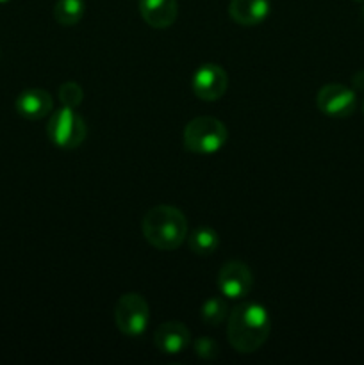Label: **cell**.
<instances>
[{
    "instance_id": "6da1fadb",
    "label": "cell",
    "mask_w": 364,
    "mask_h": 365,
    "mask_svg": "<svg viewBox=\"0 0 364 365\" xmlns=\"http://www.w3.org/2000/svg\"><path fill=\"white\" fill-rule=\"evenodd\" d=\"M270 314L259 303H243L228 316V342L238 353L257 351L270 337Z\"/></svg>"
},
{
    "instance_id": "7a4b0ae2",
    "label": "cell",
    "mask_w": 364,
    "mask_h": 365,
    "mask_svg": "<svg viewBox=\"0 0 364 365\" xmlns=\"http://www.w3.org/2000/svg\"><path fill=\"white\" fill-rule=\"evenodd\" d=\"M141 230L153 248L171 252L188 237V220L177 207L157 205L145 214Z\"/></svg>"
},
{
    "instance_id": "3957f363",
    "label": "cell",
    "mask_w": 364,
    "mask_h": 365,
    "mask_svg": "<svg viewBox=\"0 0 364 365\" xmlns=\"http://www.w3.org/2000/svg\"><path fill=\"white\" fill-rule=\"evenodd\" d=\"M228 130L220 120L213 116L193 118L184 128L182 141L191 153L213 155L227 145Z\"/></svg>"
},
{
    "instance_id": "277c9868",
    "label": "cell",
    "mask_w": 364,
    "mask_h": 365,
    "mask_svg": "<svg viewBox=\"0 0 364 365\" xmlns=\"http://www.w3.org/2000/svg\"><path fill=\"white\" fill-rule=\"evenodd\" d=\"M50 141L56 146L64 150H75L84 143L88 135L86 121L75 113V109L63 107V109L54 110L46 125Z\"/></svg>"
},
{
    "instance_id": "5b68a950",
    "label": "cell",
    "mask_w": 364,
    "mask_h": 365,
    "mask_svg": "<svg viewBox=\"0 0 364 365\" xmlns=\"http://www.w3.org/2000/svg\"><path fill=\"white\" fill-rule=\"evenodd\" d=\"M114 321L118 330L127 337H139L146 331L150 321L148 303L141 294L128 292L123 294L114 309Z\"/></svg>"
},
{
    "instance_id": "8992f818",
    "label": "cell",
    "mask_w": 364,
    "mask_h": 365,
    "mask_svg": "<svg viewBox=\"0 0 364 365\" xmlns=\"http://www.w3.org/2000/svg\"><path fill=\"white\" fill-rule=\"evenodd\" d=\"M218 287L225 298L241 299L252 292L253 274L250 267L241 260H231L223 264L218 274Z\"/></svg>"
},
{
    "instance_id": "52a82bcc",
    "label": "cell",
    "mask_w": 364,
    "mask_h": 365,
    "mask_svg": "<svg viewBox=\"0 0 364 365\" xmlns=\"http://www.w3.org/2000/svg\"><path fill=\"white\" fill-rule=\"evenodd\" d=\"M228 75L220 64H202L193 73V91L203 102H216L227 93Z\"/></svg>"
},
{
    "instance_id": "ba28073f",
    "label": "cell",
    "mask_w": 364,
    "mask_h": 365,
    "mask_svg": "<svg viewBox=\"0 0 364 365\" xmlns=\"http://www.w3.org/2000/svg\"><path fill=\"white\" fill-rule=\"evenodd\" d=\"M318 109L330 118H348L355 113V93L343 84H327L318 91Z\"/></svg>"
},
{
    "instance_id": "9c48e42d",
    "label": "cell",
    "mask_w": 364,
    "mask_h": 365,
    "mask_svg": "<svg viewBox=\"0 0 364 365\" xmlns=\"http://www.w3.org/2000/svg\"><path fill=\"white\" fill-rule=\"evenodd\" d=\"M191 344V334L188 327L178 321H168L159 324L153 331V346L164 355H178Z\"/></svg>"
},
{
    "instance_id": "30bf717a",
    "label": "cell",
    "mask_w": 364,
    "mask_h": 365,
    "mask_svg": "<svg viewBox=\"0 0 364 365\" xmlns=\"http://www.w3.org/2000/svg\"><path fill=\"white\" fill-rule=\"evenodd\" d=\"M14 106H16L18 114H20L21 118L36 121V120H43L45 116L52 114L54 100L49 91L34 88V89H27V91L20 93L16 102H14Z\"/></svg>"
},
{
    "instance_id": "8fae6325",
    "label": "cell",
    "mask_w": 364,
    "mask_h": 365,
    "mask_svg": "<svg viewBox=\"0 0 364 365\" xmlns=\"http://www.w3.org/2000/svg\"><path fill=\"white\" fill-rule=\"evenodd\" d=\"M139 14L153 29H168L178 14L177 0H139Z\"/></svg>"
},
{
    "instance_id": "7c38bea8",
    "label": "cell",
    "mask_w": 364,
    "mask_h": 365,
    "mask_svg": "<svg viewBox=\"0 0 364 365\" xmlns=\"http://www.w3.org/2000/svg\"><path fill=\"white\" fill-rule=\"evenodd\" d=\"M270 0H231V6H228L231 18L243 27L263 24L270 16Z\"/></svg>"
},
{
    "instance_id": "4fadbf2b",
    "label": "cell",
    "mask_w": 364,
    "mask_h": 365,
    "mask_svg": "<svg viewBox=\"0 0 364 365\" xmlns=\"http://www.w3.org/2000/svg\"><path fill=\"white\" fill-rule=\"evenodd\" d=\"M189 248L191 252H195L196 255H213L218 248H220V235L214 228L209 227H200L196 230L191 232V235L188 237Z\"/></svg>"
},
{
    "instance_id": "5bb4252c",
    "label": "cell",
    "mask_w": 364,
    "mask_h": 365,
    "mask_svg": "<svg viewBox=\"0 0 364 365\" xmlns=\"http://www.w3.org/2000/svg\"><path fill=\"white\" fill-rule=\"evenodd\" d=\"M84 0H57L54 6V18L57 24L64 25V27L77 25L84 18Z\"/></svg>"
},
{
    "instance_id": "9a60e30c",
    "label": "cell",
    "mask_w": 364,
    "mask_h": 365,
    "mask_svg": "<svg viewBox=\"0 0 364 365\" xmlns=\"http://www.w3.org/2000/svg\"><path fill=\"white\" fill-rule=\"evenodd\" d=\"M228 307L227 302L221 298H211L202 305V319L206 324L218 327L227 319Z\"/></svg>"
},
{
    "instance_id": "2e32d148",
    "label": "cell",
    "mask_w": 364,
    "mask_h": 365,
    "mask_svg": "<svg viewBox=\"0 0 364 365\" xmlns=\"http://www.w3.org/2000/svg\"><path fill=\"white\" fill-rule=\"evenodd\" d=\"M59 100L63 103V107L77 109L82 103V100H84V91H82V88L77 82L68 81L59 88Z\"/></svg>"
},
{
    "instance_id": "e0dca14e",
    "label": "cell",
    "mask_w": 364,
    "mask_h": 365,
    "mask_svg": "<svg viewBox=\"0 0 364 365\" xmlns=\"http://www.w3.org/2000/svg\"><path fill=\"white\" fill-rule=\"evenodd\" d=\"M195 355L200 356L202 360H214L220 355V348H218L216 341L211 337H198L195 342Z\"/></svg>"
},
{
    "instance_id": "ac0fdd59",
    "label": "cell",
    "mask_w": 364,
    "mask_h": 365,
    "mask_svg": "<svg viewBox=\"0 0 364 365\" xmlns=\"http://www.w3.org/2000/svg\"><path fill=\"white\" fill-rule=\"evenodd\" d=\"M352 82H353V86H355L357 89H360V91H364V70L357 71V73L353 75Z\"/></svg>"
},
{
    "instance_id": "d6986e66",
    "label": "cell",
    "mask_w": 364,
    "mask_h": 365,
    "mask_svg": "<svg viewBox=\"0 0 364 365\" xmlns=\"http://www.w3.org/2000/svg\"><path fill=\"white\" fill-rule=\"evenodd\" d=\"M353 2H359V4H364V0H353Z\"/></svg>"
},
{
    "instance_id": "ffe728a7",
    "label": "cell",
    "mask_w": 364,
    "mask_h": 365,
    "mask_svg": "<svg viewBox=\"0 0 364 365\" xmlns=\"http://www.w3.org/2000/svg\"><path fill=\"white\" fill-rule=\"evenodd\" d=\"M6 2H9V0H0V4H6Z\"/></svg>"
},
{
    "instance_id": "44dd1931",
    "label": "cell",
    "mask_w": 364,
    "mask_h": 365,
    "mask_svg": "<svg viewBox=\"0 0 364 365\" xmlns=\"http://www.w3.org/2000/svg\"><path fill=\"white\" fill-rule=\"evenodd\" d=\"M363 109H364V106H363Z\"/></svg>"
}]
</instances>
